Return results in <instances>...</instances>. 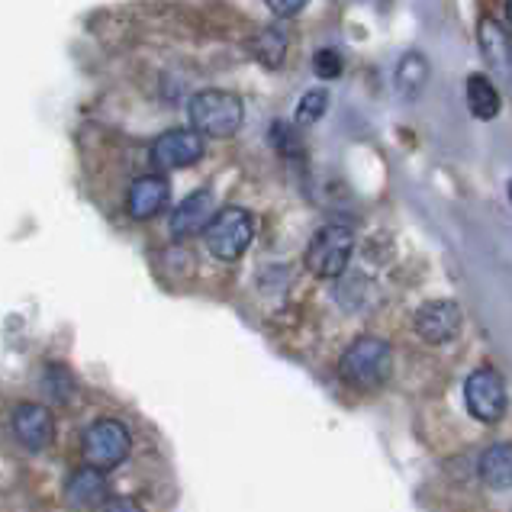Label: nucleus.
<instances>
[{
  "label": "nucleus",
  "instance_id": "nucleus-8",
  "mask_svg": "<svg viewBox=\"0 0 512 512\" xmlns=\"http://www.w3.org/2000/svg\"><path fill=\"white\" fill-rule=\"evenodd\" d=\"M413 326L426 345H448L458 339V332L464 326V313L455 300H432L426 306H419Z\"/></svg>",
  "mask_w": 512,
  "mask_h": 512
},
{
  "label": "nucleus",
  "instance_id": "nucleus-4",
  "mask_svg": "<svg viewBox=\"0 0 512 512\" xmlns=\"http://www.w3.org/2000/svg\"><path fill=\"white\" fill-rule=\"evenodd\" d=\"M351 255H355V232L348 226H326L319 229L313 242L306 245V268L323 281H335L342 277L351 265Z\"/></svg>",
  "mask_w": 512,
  "mask_h": 512
},
{
  "label": "nucleus",
  "instance_id": "nucleus-20",
  "mask_svg": "<svg viewBox=\"0 0 512 512\" xmlns=\"http://www.w3.org/2000/svg\"><path fill=\"white\" fill-rule=\"evenodd\" d=\"M271 139H274V145L281 149L284 155L290 152V155H297L300 149H303V142L297 139V133L290 126H284V123H274V129H271Z\"/></svg>",
  "mask_w": 512,
  "mask_h": 512
},
{
  "label": "nucleus",
  "instance_id": "nucleus-3",
  "mask_svg": "<svg viewBox=\"0 0 512 512\" xmlns=\"http://www.w3.org/2000/svg\"><path fill=\"white\" fill-rule=\"evenodd\" d=\"M210 255L219 261H239L255 239V219L242 207H226L213 213L210 226L203 229Z\"/></svg>",
  "mask_w": 512,
  "mask_h": 512
},
{
  "label": "nucleus",
  "instance_id": "nucleus-10",
  "mask_svg": "<svg viewBox=\"0 0 512 512\" xmlns=\"http://www.w3.org/2000/svg\"><path fill=\"white\" fill-rule=\"evenodd\" d=\"M10 426H13V435H17V442L29 451L49 448L55 438V419L42 403H20L13 409Z\"/></svg>",
  "mask_w": 512,
  "mask_h": 512
},
{
  "label": "nucleus",
  "instance_id": "nucleus-21",
  "mask_svg": "<svg viewBox=\"0 0 512 512\" xmlns=\"http://www.w3.org/2000/svg\"><path fill=\"white\" fill-rule=\"evenodd\" d=\"M100 512H142V506L126 500V496H110V500L100 503Z\"/></svg>",
  "mask_w": 512,
  "mask_h": 512
},
{
  "label": "nucleus",
  "instance_id": "nucleus-17",
  "mask_svg": "<svg viewBox=\"0 0 512 512\" xmlns=\"http://www.w3.org/2000/svg\"><path fill=\"white\" fill-rule=\"evenodd\" d=\"M426 81H429V62H426V55H419V52L403 55V62L397 65V91L406 100H416L422 94V87H426Z\"/></svg>",
  "mask_w": 512,
  "mask_h": 512
},
{
  "label": "nucleus",
  "instance_id": "nucleus-15",
  "mask_svg": "<svg viewBox=\"0 0 512 512\" xmlns=\"http://www.w3.org/2000/svg\"><path fill=\"white\" fill-rule=\"evenodd\" d=\"M467 110H471L477 120H496V113H500L503 100H500V87H496L487 75H471L467 78Z\"/></svg>",
  "mask_w": 512,
  "mask_h": 512
},
{
  "label": "nucleus",
  "instance_id": "nucleus-6",
  "mask_svg": "<svg viewBox=\"0 0 512 512\" xmlns=\"http://www.w3.org/2000/svg\"><path fill=\"white\" fill-rule=\"evenodd\" d=\"M464 403L467 413L484 426H493L506 416V384L500 371L493 368H477L464 380Z\"/></svg>",
  "mask_w": 512,
  "mask_h": 512
},
{
  "label": "nucleus",
  "instance_id": "nucleus-22",
  "mask_svg": "<svg viewBox=\"0 0 512 512\" xmlns=\"http://www.w3.org/2000/svg\"><path fill=\"white\" fill-rule=\"evenodd\" d=\"M268 10L274 13V17H281V20H290V17H300V13L306 10V4H277V0H271Z\"/></svg>",
  "mask_w": 512,
  "mask_h": 512
},
{
  "label": "nucleus",
  "instance_id": "nucleus-7",
  "mask_svg": "<svg viewBox=\"0 0 512 512\" xmlns=\"http://www.w3.org/2000/svg\"><path fill=\"white\" fill-rule=\"evenodd\" d=\"M203 152H207L203 136H197L190 126H181V129H168L165 136H158L149 158L158 171H181V168L197 165Z\"/></svg>",
  "mask_w": 512,
  "mask_h": 512
},
{
  "label": "nucleus",
  "instance_id": "nucleus-9",
  "mask_svg": "<svg viewBox=\"0 0 512 512\" xmlns=\"http://www.w3.org/2000/svg\"><path fill=\"white\" fill-rule=\"evenodd\" d=\"M213 219V190L210 187H200L194 194H187L178 207L171 210L168 219V229H171V239H194L200 236L203 229L210 226Z\"/></svg>",
  "mask_w": 512,
  "mask_h": 512
},
{
  "label": "nucleus",
  "instance_id": "nucleus-14",
  "mask_svg": "<svg viewBox=\"0 0 512 512\" xmlns=\"http://www.w3.org/2000/svg\"><path fill=\"white\" fill-rule=\"evenodd\" d=\"M477 477L484 480V487L506 493L512 487V448L506 442L490 445L477 461Z\"/></svg>",
  "mask_w": 512,
  "mask_h": 512
},
{
  "label": "nucleus",
  "instance_id": "nucleus-12",
  "mask_svg": "<svg viewBox=\"0 0 512 512\" xmlns=\"http://www.w3.org/2000/svg\"><path fill=\"white\" fill-rule=\"evenodd\" d=\"M477 42H480L484 62L493 68V75L509 78L512 75V42H509L506 26L493 17H484L477 26Z\"/></svg>",
  "mask_w": 512,
  "mask_h": 512
},
{
  "label": "nucleus",
  "instance_id": "nucleus-5",
  "mask_svg": "<svg viewBox=\"0 0 512 512\" xmlns=\"http://www.w3.org/2000/svg\"><path fill=\"white\" fill-rule=\"evenodd\" d=\"M129 448H133V438L129 429L120 419H97L91 429L84 432V455L97 471H113L129 458Z\"/></svg>",
  "mask_w": 512,
  "mask_h": 512
},
{
  "label": "nucleus",
  "instance_id": "nucleus-19",
  "mask_svg": "<svg viewBox=\"0 0 512 512\" xmlns=\"http://www.w3.org/2000/svg\"><path fill=\"white\" fill-rule=\"evenodd\" d=\"M313 65H316V75L323 81H335L342 75V68H345L339 49H319L316 58H313Z\"/></svg>",
  "mask_w": 512,
  "mask_h": 512
},
{
  "label": "nucleus",
  "instance_id": "nucleus-18",
  "mask_svg": "<svg viewBox=\"0 0 512 512\" xmlns=\"http://www.w3.org/2000/svg\"><path fill=\"white\" fill-rule=\"evenodd\" d=\"M329 107V94L323 91V87H316V91H306L300 97V104H297V123L303 126H313L323 120V113Z\"/></svg>",
  "mask_w": 512,
  "mask_h": 512
},
{
  "label": "nucleus",
  "instance_id": "nucleus-1",
  "mask_svg": "<svg viewBox=\"0 0 512 512\" xmlns=\"http://www.w3.org/2000/svg\"><path fill=\"white\" fill-rule=\"evenodd\" d=\"M390 371H393V351L384 339H374V335L355 339L339 361L342 380L355 390H380L390 380Z\"/></svg>",
  "mask_w": 512,
  "mask_h": 512
},
{
  "label": "nucleus",
  "instance_id": "nucleus-16",
  "mask_svg": "<svg viewBox=\"0 0 512 512\" xmlns=\"http://www.w3.org/2000/svg\"><path fill=\"white\" fill-rule=\"evenodd\" d=\"M287 46H290V36L284 26H268L261 29V33L248 42V49H252L255 62H261L265 68H281L284 58H287Z\"/></svg>",
  "mask_w": 512,
  "mask_h": 512
},
{
  "label": "nucleus",
  "instance_id": "nucleus-13",
  "mask_svg": "<svg viewBox=\"0 0 512 512\" xmlns=\"http://www.w3.org/2000/svg\"><path fill=\"white\" fill-rule=\"evenodd\" d=\"M65 500L75 509H91L107 500V477L97 467L84 464L75 474L65 480Z\"/></svg>",
  "mask_w": 512,
  "mask_h": 512
},
{
  "label": "nucleus",
  "instance_id": "nucleus-2",
  "mask_svg": "<svg viewBox=\"0 0 512 512\" xmlns=\"http://www.w3.org/2000/svg\"><path fill=\"white\" fill-rule=\"evenodd\" d=\"M187 116H190V129L197 136H236L242 123H245V107L236 94L219 91V87H210V91H200L190 97L187 104Z\"/></svg>",
  "mask_w": 512,
  "mask_h": 512
},
{
  "label": "nucleus",
  "instance_id": "nucleus-11",
  "mask_svg": "<svg viewBox=\"0 0 512 512\" xmlns=\"http://www.w3.org/2000/svg\"><path fill=\"white\" fill-rule=\"evenodd\" d=\"M168 200H171V184L162 178V174H145V178H139L133 187H129L126 213L139 219V223H145V219H155L162 213L168 207Z\"/></svg>",
  "mask_w": 512,
  "mask_h": 512
}]
</instances>
